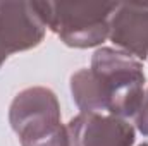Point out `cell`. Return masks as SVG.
Masks as SVG:
<instances>
[{
  "label": "cell",
  "instance_id": "6da1fadb",
  "mask_svg": "<svg viewBox=\"0 0 148 146\" xmlns=\"http://www.w3.org/2000/svg\"><path fill=\"white\" fill-rule=\"evenodd\" d=\"M71 95L81 112L133 119L145 98L143 65L119 48L102 46L93 53L90 69L71 76Z\"/></svg>",
  "mask_w": 148,
  "mask_h": 146
},
{
  "label": "cell",
  "instance_id": "3957f363",
  "mask_svg": "<svg viewBox=\"0 0 148 146\" xmlns=\"http://www.w3.org/2000/svg\"><path fill=\"white\" fill-rule=\"evenodd\" d=\"M9 122L21 146H67L60 105L48 88L31 86L19 91L10 103Z\"/></svg>",
  "mask_w": 148,
  "mask_h": 146
},
{
  "label": "cell",
  "instance_id": "7a4b0ae2",
  "mask_svg": "<svg viewBox=\"0 0 148 146\" xmlns=\"http://www.w3.org/2000/svg\"><path fill=\"white\" fill-rule=\"evenodd\" d=\"M45 28L67 46L91 48L109 38L110 17L117 3L103 2H33Z\"/></svg>",
  "mask_w": 148,
  "mask_h": 146
},
{
  "label": "cell",
  "instance_id": "5b68a950",
  "mask_svg": "<svg viewBox=\"0 0 148 146\" xmlns=\"http://www.w3.org/2000/svg\"><path fill=\"white\" fill-rule=\"evenodd\" d=\"M45 29L33 2H0V43L9 55L38 46Z\"/></svg>",
  "mask_w": 148,
  "mask_h": 146
},
{
  "label": "cell",
  "instance_id": "ba28073f",
  "mask_svg": "<svg viewBox=\"0 0 148 146\" xmlns=\"http://www.w3.org/2000/svg\"><path fill=\"white\" fill-rule=\"evenodd\" d=\"M7 57H9V53L5 52V48L2 46V43H0V67H2V64L7 60Z\"/></svg>",
  "mask_w": 148,
  "mask_h": 146
},
{
  "label": "cell",
  "instance_id": "52a82bcc",
  "mask_svg": "<svg viewBox=\"0 0 148 146\" xmlns=\"http://www.w3.org/2000/svg\"><path fill=\"white\" fill-rule=\"evenodd\" d=\"M133 120H134L136 129H138L143 136H148V88L145 89L143 103H141L140 110L136 112V115L133 117Z\"/></svg>",
  "mask_w": 148,
  "mask_h": 146
},
{
  "label": "cell",
  "instance_id": "9c48e42d",
  "mask_svg": "<svg viewBox=\"0 0 148 146\" xmlns=\"http://www.w3.org/2000/svg\"><path fill=\"white\" fill-rule=\"evenodd\" d=\"M140 146H148V145H147V143H143V145H140Z\"/></svg>",
  "mask_w": 148,
  "mask_h": 146
},
{
  "label": "cell",
  "instance_id": "8992f818",
  "mask_svg": "<svg viewBox=\"0 0 148 146\" xmlns=\"http://www.w3.org/2000/svg\"><path fill=\"white\" fill-rule=\"evenodd\" d=\"M110 41L138 60L148 57V3H117L109 26Z\"/></svg>",
  "mask_w": 148,
  "mask_h": 146
},
{
  "label": "cell",
  "instance_id": "277c9868",
  "mask_svg": "<svg viewBox=\"0 0 148 146\" xmlns=\"http://www.w3.org/2000/svg\"><path fill=\"white\" fill-rule=\"evenodd\" d=\"M67 146H133L134 127L121 117L81 112L66 126Z\"/></svg>",
  "mask_w": 148,
  "mask_h": 146
}]
</instances>
